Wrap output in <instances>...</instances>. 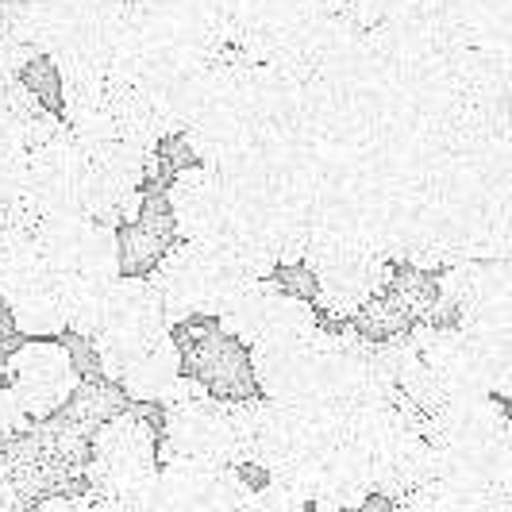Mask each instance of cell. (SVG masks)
<instances>
[{"instance_id": "1", "label": "cell", "mask_w": 512, "mask_h": 512, "mask_svg": "<svg viewBox=\"0 0 512 512\" xmlns=\"http://www.w3.org/2000/svg\"><path fill=\"white\" fill-rule=\"evenodd\" d=\"M255 278L262 274H255L247 258L224 239H178L151 270V282L174 328L193 316H216L239 285Z\"/></svg>"}, {"instance_id": "2", "label": "cell", "mask_w": 512, "mask_h": 512, "mask_svg": "<svg viewBox=\"0 0 512 512\" xmlns=\"http://www.w3.org/2000/svg\"><path fill=\"white\" fill-rule=\"evenodd\" d=\"M158 439L151 424L135 412H120L93 436L89 486L93 509H147L154 512L158 486Z\"/></svg>"}, {"instance_id": "3", "label": "cell", "mask_w": 512, "mask_h": 512, "mask_svg": "<svg viewBox=\"0 0 512 512\" xmlns=\"http://www.w3.org/2000/svg\"><path fill=\"white\" fill-rule=\"evenodd\" d=\"M162 409H166V428L158 443V459H212L243 466L235 409L231 401L212 397L205 382L181 374L174 389L162 397Z\"/></svg>"}, {"instance_id": "4", "label": "cell", "mask_w": 512, "mask_h": 512, "mask_svg": "<svg viewBox=\"0 0 512 512\" xmlns=\"http://www.w3.org/2000/svg\"><path fill=\"white\" fill-rule=\"evenodd\" d=\"M316 282V305L332 312L335 320H351L362 308H370L397 278V262L359 247V243H335V239H308L305 262Z\"/></svg>"}, {"instance_id": "5", "label": "cell", "mask_w": 512, "mask_h": 512, "mask_svg": "<svg viewBox=\"0 0 512 512\" xmlns=\"http://www.w3.org/2000/svg\"><path fill=\"white\" fill-rule=\"evenodd\" d=\"M162 332H174V324L166 316V305H162L154 282L151 278H124L120 274L108 289L101 324L93 332V351H97V362H101V374L108 382H116L131 355Z\"/></svg>"}, {"instance_id": "6", "label": "cell", "mask_w": 512, "mask_h": 512, "mask_svg": "<svg viewBox=\"0 0 512 512\" xmlns=\"http://www.w3.org/2000/svg\"><path fill=\"white\" fill-rule=\"evenodd\" d=\"M39 247L47 255V266L62 274L66 282H112L124 266V239L120 228L93 220L85 212H62L43 216L35 224Z\"/></svg>"}, {"instance_id": "7", "label": "cell", "mask_w": 512, "mask_h": 512, "mask_svg": "<svg viewBox=\"0 0 512 512\" xmlns=\"http://www.w3.org/2000/svg\"><path fill=\"white\" fill-rule=\"evenodd\" d=\"M324 347H328V328H316L301 339L251 343L247 362L262 397L293 405H324Z\"/></svg>"}, {"instance_id": "8", "label": "cell", "mask_w": 512, "mask_h": 512, "mask_svg": "<svg viewBox=\"0 0 512 512\" xmlns=\"http://www.w3.org/2000/svg\"><path fill=\"white\" fill-rule=\"evenodd\" d=\"M251 493L243 466L212 459H162L154 512L158 509H251Z\"/></svg>"}, {"instance_id": "9", "label": "cell", "mask_w": 512, "mask_h": 512, "mask_svg": "<svg viewBox=\"0 0 512 512\" xmlns=\"http://www.w3.org/2000/svg\"><path fill=\"white\" fill-rule=\"evenodd\" d=\"M4 374H8V385L16 389V397L31 420L54 416L77 389L74 359L54 339H27L20 351H12Z\"/></svg>"}, {"instance_id": "10", "label": "cell", "mask_w": 512, "mask_h": 512, "mask_svg": "<svg viewBox=\"0 0 512 512\" xmlns=\"http://www.w3.org/2000/svg\"><path fill=\"white\" fill-rule=\"evenodd\" d=\"M166 205L170 220L181 239H220L228 228V193L220 174L197 162L189 170H181L166 189Z\"/></svg>"}, {"instance_id": "11", "label": "cell", "mask_w": 512, "mask_h": 512, "mask_svg": "<svg viewBox=\"0 0 512 512\" xmlns=\"http://www.w3.org/2000/svg\"><path fill=\"white\" fill-rule=\"evenodd\" d=\"M439 305L451 312V324L512 293V266L497 258H459L439 274Z\"/></svg>"}, {"instance_id": "12", "label": "cell", "mask_w": 512, "mask_h": 512, "mask_svg": "<svg viewBox=\"0 0 512 512\" xmlns=\"http://www.w3.org/2000/svg\"><path fill=\"white\" fill-rule=\"evenodd\" d=\"M4 305L12 312L16 332L27 339H54L58 332H70V285L54 270L12 293Z\"/></svg>"}, {"instance_id": "13", "label": "cell", "mask_w": 512, "mask_h": 512, "mask_svg": "<svg viewBox=\"0 0 512 512\" xmlns=\"http://www.w3.org/2000/svg\"><path fill=\"white\" fill-rule=\"evenodd\" d=\"M181 355L174 332L154 335L147 347H139L128 359V366L120 370L116 385L128 393L131 401H151V405H162V397L174 389V382L181 378Z\"/></svg>"}, {"instance_id": "14", "label": "cell", "mask_w": 512, "mask_h": 512, "mask_svg": "<svg viewBox=\"0 0 512 512\" xmlns=\"http://www.w3.org/2000/svg\"><path fill=\"white\" fill-rule=\"evenodd\" d=\"M81 212L93 216V220L112 224V228H128L143 212V185L93 162L85 189H81Z\"/></svg>"}, {"instance_id": "15", "label": "cell", "mask_w": 512, "mask_h": 512, "mask_svg": "<svg viewBox=\"0 0 512 512\" xmlns=\"http://www.w3.org/2000/svg\"><path fill=\"white\" fill-rule=\"evenodd\" d=\"M278 297H282V289L270 282V278H255V282L239 285L235 293H231L224 308L216 312V324H220V332L235 339V343H243V347H251L262 328H266V320H270V312L278 305Z\"/></svg>"}, {"instance_id": "16", "label": "cell", "mask_w": 512, "mask_h": 512, "mask_svg": "<svg viewBox=\"0 0 512 512\" xmlns=\"http://www.w3.org/2000/svg\"><path fill=\"white\" fill-rule=\"evenodd\" d=\"M51 266L39 247L35 228H12L0 231V301H8L12 293H20L24 285L43 278Z\"/></svg>"}, {"instance_id": "17", "label": "cell", "mask_w": 512, "mask_h": 512, "mask_svg": "<svg viewBox=\"0 0 512 512\" xmlns=\"http://www.w3.org/2000/svg\"><path fill=\"white\" fill-rule=\"evenodd\" d=\"M43 212L35 205L31 181H27V154L0 162V231L35 228Z\"/></svg>"}, {"instance_id": "18", "label": "cell", "mask_w": 512, "mask_h": 512, "mask_svg": "<svg viewBox=\"0 0 512 512\" xmlns=\"http://www.w3.org/2000/svg\"><path fill=\"white\" fill-rule=\"evenodd\" d=\"M27 424H31V416H27V409L20 405L16 389H12L8 382H0V436L24 432Z\"/></svg>"}]
</instances>
